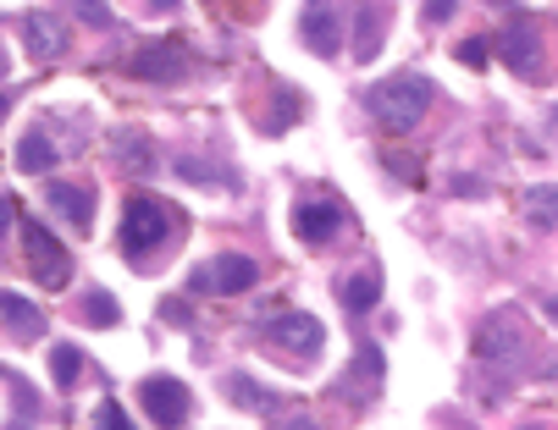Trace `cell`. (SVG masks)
Returning a JSON list of instances; mask_svg holds the SVG:
<instances>
[{
    "mask_svg": "<svg viewBox=\"0 0 558 430\" xmlns=\"http://www.w3.org/2000/svg\"><path fill=\"white\" fill-rule=\"evenodd\" d=\"M365 106H371V116L381 122V127H392V133H410L426 111H432V83L421 77V72H398V77H381L376 89L365 95Z\"/></svg>",
    "mask_w": 558,
    "mask_h": 430,
    "instance_id": "6da1fadb",
    "label": "cell"
},
{
    "mask_svg": "<svg viewBox=\"0 0 558 430\" xmlns=\"http://www.w3.org/2000/svg\"><path fill=\"white\" fill-rule=\"evenodd\" d=\"M475 354L487 365H504V370H520L531 359V331H525V315L520 309H493L482 325H475Z\"/></svg>",
    "mask_w": 558,
    "mask_h": 430,
    "instance_id": "7a4b0ae2",
    "label": "cell"
},
{
    "mask_svg": "<svg viewBox=\"0 0 558 430\" xmlns=\"http://www.w3.org/2000/svg\"><path fill=\"white\" fill-rule=\"evenodd\" d=\"M122 254L133 260V254H149V248H161L172 237V210L161 199H149V194H128L122 205Z\"/></svg>",
    "mask_w": 558,
    "mask_h": 430,
    "instance_id": "3957f363",
    "label": "cell"
},
{
    "mask_svg": "<svg viewBox=\"0 0 558 430\" xmlns=\"http://www.w3.org/2000/svg\"><path fill=\"white\" fill-rule=\"evenodd\" d=\"M23 254H28V271L45 287H66L72 282V254L61 248V237L45 221H23Z\"/></svg>",
    "mask_w": 558,
    "mask_h": 430,
    "instance_id": "277c9868",
    "label": "cell"
},
{
    "mask_svg": "<svg viewBox=\"0 0 558 430\" xmlns=\"http://www.w3.org/2000/svg\"><path fill=\"white\" fill-rule=\"evenodd\" d=\"M138 403H144V414L161 425V430H178L183 419H189V386L178 381V376H144V386H138Z\"/></svg>",
    "mask_w": 558,
    "mask_h": 430,
    "instance_id": "5b68a950",
    "label": "cell"
},
{
    "mask_svg": "<svg viewBox=\"0 0 558 430\" xmlns=\"http://www.w3.org/2000/svg\"><path fill=\"white\" fill-rule=\"evenodd\" d=\"M266 336H271V342H282V348H288V354H299V359H304V354L315 359V354H322V342H327V325L315 320V315H299V309H293V315H277Z\"/></svg>",
    "mask_w": 558,
    "mask_h": 430,
    "instance_id": "8992f818",
    "label": "cell"
},
{
    "mask_svg": "<svg viewBox=\"0 0 558 430\" xmlns=\"http://www.w3.org/2000/svg\"><path fill=\"white\" fill-rule=\"evenodd\" d=\"M260 282V266L250 254H216V266L194 277V287H216V293H250Z\"/></svg>",
    "mask_w": 558,
    "mask_h": 430,
    "instance_id": "52a82bcc",
    "label": "cell"
},
{
    "mask_svg": "<svg viewBox=\"0 0 558 430\" xmlns=\"http://www.w3.org/2000/svg\"><path fill=\"white\" fill-rule=\"evenodd\" d=\"M45 205H50L72 232H89V226H95V194L77 188V183H45Z\"/></svg>",
    "mask_w": 558,
    "mask_h": 430,
    "instance_id": "ba28073f",
    "label": "cell"
},
{
    "mask_svg": "<svg viewBox=\"0 0 558 430\" xmlns=\"http://www.w3.org/2000/svg\"><path fill=\"white\" fill-rule=\"evenodd\" d=\"M338 226H343V210H338L332 199H299V205H293V232H299L304 243H332Z\"/></svg>",
    "mask_w": 558,
    "mask_h": 430,
    "instance_id": "9c48e42d",
    "label": "cell"
},
{
    "mask_svg": "<svg viewBox=\"0 0 558 430\" xmlns=\"http://www.w3.org/2000/svg\"><path fill=\"white\" fill-rule=\"evenodd\" d=\"M498 56L509 61V72L536 77V66H542V39H536V28H531V23H509L504 39H498Z\"/></svg>",
    "mask_w": 558,
    "mask_h": 430,
    "instance_id": "30bf717a",
    "label": "cell"
},
{
    "mask_svg": "<svg viewBox=\"0 0 558 430\" xmlns=\"http://www.w3.org/2000/svg\"><path fill=\"white\" fill-rule=\"evenodd\" d=\"M183 66H189V61H183L178 45H149V50H138V56L128 61V72L144 77V83H178Z\"/></svg>",
    "mask_w": 558,
    "mask_h": 430,
    "instance_id": "8fae6325",
    "label": "cell"
},
{
    "mask_svg": "<svg viewBox=\"0 0 558 430\" xmlns=\"http://www.w3.org/2000/svg\"><path fill=\"white\" fill-rule=\"evenodd\" d=\"M23 34H28L34 61H61V56H66V28H61V17H56V12H28Z\"/></svg>",
    "mask_w": 558,
    "mask_h": 430,
    "instance_id": "7c38bea8",
    "label": "cell"
},
{
    "mask_svg": "<svg viewBox=\"0 0 558 430\" xmlns=\"http://www.w3.org/2000/svg\"><path fill=\"white\" fill-rule=\"evenodd\" d=\"M299 34H304V45H310L315 56H338V45H343V39H338L343 28H338V12H332V7H304Z\"/></svg>",
    "mask_w": 558,
    "mask_h": 430,
    "instance_id": "4fadbf2b",
    "label": "cell"
},
{
    "mask_svg": "<svg viewBox=\"0 0 558 430\" xmlns=\"http://www.w3.org/2000/svg\"><path fill=\"white\" fill-rule=\"evenodd\" d=\"M381 354L371 348V342H365V348L354 354V365H349V376H343V397H354V386H360V397H371L376 386H381Z\"/></svg>",
    "mask_w": 558,
    "mask_h": 430,
    "instance_id": "5bb4252c",
    "label": "cell"
},
{
    "mask_svg": "<svg viewBox=\"0 0 558 430\" xmlns=\"http://www.w3.org/2000/svg\"><path fill=\"white\" fill-rule=\"evenodd\" d=\"M111 155H117L128 171H155V144H149L144 133H133V127H117V133H111Z\"/></svg>",
    "mask_w": 558,
    "mask_h": 430,
    "instance_id": "9a60e30c",
    "label": "cell"
},
{
    "mask_svg": "<svg viewBox=\"0 0 558 430\" xmlns=\"http://www.w3.org/2000/svg\"><path fill=\"white\" fill-rule=\"evenodd\" d=\"M0 320L17 336H45V309H34L23 293H0Z\"/></svg>",
    "mask_w": 558,
    "mask_h": 430,
    "instance_id": "2e32d148",
    "label": "cell"
},
{
    "mask_svg": "<svg viewBox=\"0 0 558 430\" xmlns=\"http://www.w3.org/2000/svg\"><path fill=\"white\" fill-rule=\"evenodd\" d=\"M520 210H525V221H531V226L553 232V226H558V183H536V188H525Z\"/></svg>",
    "mask_w": 558,
    "mask_h": 430,
    "instance_id": "e0dca14e",
    "label": "cell"
},
{
    "mask_svg": "<svg viewBox=\"0 0 558 430\" xmlns=\"http://www.w3.org/2000/svg\"><path fill=\"white\" fill-rule=\"evenodd\" d=\"M50 165H56V144L45 138V127L23 133L17 138V171H34V177H39V171H50Z\"/></svg>",
    "mask_w": 558,
    "mask_h": 430,
    "instance_id": "ac0fdd59",
    "label": "cell"
},
{
    "mask_svg": "<svg viewBox=\"0 0 558 430\" xmlns=\"http://www.w3.org/2000/svg\"><path fill=\"white\" fill-rule=\"evenodd\" d=\"M338 293H343V309H349V315H371L376 298H381V277H376V271H360V277H349Z\"/></svg>",
    "mask_w": 558,
    "mask_h": 430,
    "instance_id": "d6986e66",
    "label": "cell"
},
{
    "mask_svg": "<svg viewBox=\"0 0 558 430\" xmlns=\"http://www.w3.org/2000/svg\"><path fill=\"white\" fill-rule=\"evenodd\" d=\"M354 28L365 34V39L354 45V56H360V61H371V56L381 50V7H360V12H354Z\"/></svg>",
    "mask_w": 558,
    "mask_h": 430,
    "instance_id": "ffe728a7",
    "label": "cell"
},
{
    "mask_svg": "<svg viewBox=\"0 0 558 430\" xmlns=\"http://www.w3.org/2000/svg\"><path fill=\"white\" fill-rule=\"evenodd\" d=\"M77 370H84V354H77L72 342L50 348V376H56V386H72V381H77Z\"/></svg>",
    "mask_w": 558,
    "mask_h": 430,
    "instance_id": "44dd1931",
    "label": "cell"
},
{
    "mask_svg": "<svg viewBox=\"0 0 558 430\" xmlns=\"http://www.w3.org/2000/svg\"><path fill=\"white\" fill-rule=\"evenodd\" d=\"M227 392H232V403H244V408H255V414H260V408H277V397H271V392H255L250 376H232Z\"/></svg>",
    "mask_w": 558,
    "mask_h": 430,
    "instance_id": "7402d4cb",
    "label": "cell"
},
{
    "mask_svg": "<svg viewBox=\"0 0 558 430\" xmlns=\"http://www.w3.org/2000/svg\"><path fill=\"white\" fill-rule=\"evenodd\" d=\"M84 320H89V325H117V320H122V309H117V298H111V293H100V287H95V293H89V304H84Z\"/></svg>",
    "mask_w": 558,
    "mask_h": 430,
    "instance_id": "603a6c76",
    "label": "cell"
},
{
    "mask_svg": "<svg viewBox=\"0 0 558 430\" xmlns=\"http://www.w3.org/2000/svg\"><path fill=\"white\" fill-rule=\"evenodd\" d=\"M95 425H100V430H133V419H128V408H122V403H100Z\"/></svg>",
    "mask_w": 558,
    "mask_h": 430,
    "instance_id": "cb8c5ba5",
    "label": "cell"
},
{
    "mask_svg": "<svg viewBox=\"0 0 558 430\" xmlns=\"http://www.w3.org/2000/svg\"><path fill=\"white\" fill-rule=\"evenodd\" d=\"M459 61H464V66H487V61H493V45H487V39H464V45H459Z\"/></svg>",
    "mask_w": 558,
    "mask_h": 430,
    "instance_id": "d4e9b609",
    "label": "cell"
},
{
    "mask_svg": "<svg viewBox=\"0 0 558 430\" xmlns=\"http://www.w3.org/2000/svg\"><path fill=\"white\" fill-rule=\"evenodd\" d=\"M12 386V397H17V430L34 419V392H28V381H7Z\"/></svg>",
    "mask_w": 558,
    "mask_h": 430,
    "instance_id": "484cf974",
    "label": "cell"
},
{
    "mask_svg": "<svg viewBox=\"0 0 558 430\" xmlns=\"http://www.w3.org/2000/svg\"><path fill=\"white\" fill-rule=\"evenodd\" d=\"M77 17H84L89 28H111V7H89V0H84V7H77Z\"/></svg>",
    "mask_w": 558,
    "mask_h": 430,
    "instance_id": "4316f807",
    "label": "cell"
},
{
    "mask_svg": "<svg viewBox=\"0 0 558 430\" xmlns=\"http://www.w3.org/2000/svg\"><path fill=\"white\" fill-rule=\"evenodd\" d=\"M12 216H17V199H12V194H0V237H7V226H12Z\"/></svg>",
    "mask_w": 558,
    "mask_h": 430,
    "instance_id": "83f0119b",
    "label": "cell"
},
{
    "mask_svg": "<svg viewBox=\"0 0 558 430\" xmlns=\"http://www.w3.org/2000/svg\"><path fill=\"white\" fill-rule=\"evenodd\" d=\"M421 17L426 23H442V17H453V7H448V0H442V7H421Z\"/></svg>",
    "mask_w": 558,
    "mask_h": 430,
    "instance_id": "f1b7e54d",
    "label": "cell"
},
{
    "mask_svg": "<svg viewBox=\"0 0 558 430\" xmlns=\"http://www.w3.org/2000/svg\"><path fill=\"white\" fill-rule=\"evenodd\" d=\"M542 315H547V320L558 325V298H542Z\"/></svg>",
    "mask_w": 558,
    "mask_h": 430,
    "instance_id": "f546056e",
    "label": "cell"
},
{
    "mask_svg": "<svg viewBox=\"0 0 558 430\" xmlns=\"http://www.w3.org/2000/svg\"><path fill=\"white\" fill-rule=\"evenodd\" d=\"M547 381H558V354H553V359H547Z\"/></svg>",
    "mask_w": 558,
    "mask_h": 430,
    "instance_id": "4dcf8cb0",
    "label": "cell"
},
{
    "mask_svg": "<svg viewBox=\"0 0 558 430\" xmlns=\"http://www.w3.org/2000/svg\"><path fill=\"white\" fill-rule=\"evenodd\" d=\"M0 77H7V50H0Z\"/></svg>",
    "mask_w": 558,
    "mask_h": 430,
    "instance_id": "1f68e13d",
    "label": "cell"
},
{
    "mask_svg": "<svg viewBox=\"0 0 558 430\" xmlns=\"http://www.w3.org/2000/svg\"><path fill=\"white\" fill-rule=\"evenodd\" d=\"M553 133H558V106H553Z\"/></svg>",
    "mask_w": 558,
    "mask_h": 430,
    "instance_id": "d6a6232c",
    "label": "cell"
},
{
    "mask_svg": "<svg viewBox=\"0 0 558 430\" xmlns=\"http://www.w3.org/2000/svg\"><path fill=\"white\" fill-rule=\"evenodd\" d=\"M0 111H7V95H0Z\"/></svg>",
    "mask_w": 558,
    "mask_h": 430,
    "instance_id": "836d02e7",
    "label": "cell"
}]
</instances>
